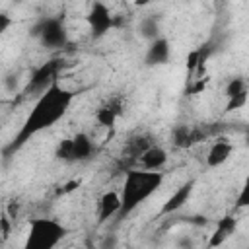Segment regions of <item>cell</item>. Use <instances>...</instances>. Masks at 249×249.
Here are the masks:
<instances>
[{"label": "cell", "mask_w": 249, "mask_h": 249, "mask_svg": "<svg viewBox=\"0 0 249 249\" xmlns=\"http://www.w3.org/2000/svg\"><path fill=\"white\" fill-rule=\"evenodd\" d=\"M245 142H247V146H249V128H247V140H245Z\"/></svg>", "instance_id": "f1b7e54d"}, {"label": "cell", "mask_w": 249, "mask_h": 249, "mask_svg": "<svg viewBox=\"0 0 249 249\" xmlns=\"http://www.w3.org/2000/svg\"><path fill=\"white\" fill-rule=\"evenodd\" d=\"M231 152H233V144H231L230 140H226V138H218V140L210 146V150H208L206 165H208V167H220V165H224V163L230 160Z\"/></svg>", "instance_id": "8fae6325"}, {"label": "cell", "mask_w": 249, "mask_h": 249, "mask_svg": "<svg viewBox=\"0 0 249 249\" xmlns=\"http://www.w3.org/2000/svg\"><path fill=\"white\" fill-rule=\"evenodd\" d=\"M54 158L62 160V161H74V142H72V138H64L56 144Z\"/></svg>", "instance_id": "ac0fdd59"}, {"label": "cell", "mask_w": 249, "mask_h": 249, "mask_svg": "<svg viewBox=\"0 0 249 249\" xmlns=\"http://www.w3.org/2000/svg\"><path fill=\"white\" fill-rule=\"evenodd\" d=\"M171 56V45L165 37H158L154 41H150L148 51L144 54V64L146 66H161L167 64Z\"/></svg>", "instance_id": "9c48e42d"}, {"label": "cell", "mask_w": 249, "mask_h": 249, "mask_svg": "<svg viewBox=\"0 0 249 249\" xmlns=\"http://www.w3.org/2000/svg\"><path fill=\"white\" fill-rule=\"evenodd\" d=\"M154 144H156V140H154V136L150 132H136V134L128 136L124 146H123V150H121V165H123V169L126 171V169L136 167L138 158L148 148H152Z\"/></svg>", "instance_id": "8992f818"}, {"label": "cell", "mask_w": 249, "mask_h": 249, "mask_svg": "<svg viewBox=\"0 0 249 249\" xmlns=\"http://www.w3.org/2000/svg\"><path fill=\"white\" fill-rule=\"evenodd\" d=\"M167 163V152L154 144L152 148H148L136 161V167H142V169H161L163 165Z\"/></svg>", "instance_id": "4fadbf2b"}, {"label": "cell", "mask_w": 249, "mask_h": 249, "mask_svg": "<svg viewBox=\"0 0 249 249\" xmlns=\"http://www.w3.org/2000/svg\"><path fill=\"white\" fill-rule=\"evenodd\" d=\"M74 97H76V91L62 88V86L58 84V80L53 82V86H51L45 93H41V95L37 97L33 109L29 111V115H27V119L23 121L21 128L18 130V134L2 148L4 160L16 156V152L21 150L35 134H39V132L51 128L53 124H56V123L68 113V109H70Z\"/></svg>", "instance_id": "6da1fadb"}, {"label": "cell", "mask_w": 249, "mask_h": 249, "mask_svg": "<svg viewBox=\"0 0 249 249\" xmlns=\"http://www.w3.org/2000/svg\"><path fill=\"white\" fill-rule=\"evenodd\" d=\"M247 99H249V89H245V91H241V93H237V95H233V97H228L226 111H235V109L245 107Z\"/></svg>", "instance_id": "ffe728a7"}, {"label": "cell", "mask_w": 249, "mask_h": 249, "mask_svg": "<svg viewBox=\"0 0 249 249\" xmlns=\"http://www.w3.org/2000/svg\"><path fill=\"white\" fill-rule=\"evenodd\" d=\"M60 66H62L60 58H51V60L43 62L41 66H37L31 72V76H29L25 88H23V95H37L39 97L41 93H45L53 86V82L58 80L56 76H58Z\"/></svg>", "instance_id": "5b68a950"}, {"label": "cell", "mask_w": 249, "mask_h": 249, "mask_svg": "<svg viewBox=\"0 0 249 249\" xmlns=\"http://www.w3.org/2000/svg\"><path fill=\"white\" fill-rule=\"evenodd\" d=\"M121 208V193L115 191H107L101 195L99 198V208H97V222L103 224L109 218H115L117 212Z\"/></svg>", "instance_id": "7c38bea8"}, {"label": "cell", "mask_w": 249, "mask_h": 249, "mask_svg": "<svg viewBox=\"0 0 249 249\" xmlns=\"http://www.w3.org/2000/svg\"><path fill=\"white\" fill-rule=\"evenodd\" d=\"M74 142V161H88L89 158H93L95 154V146L91 142V138L86 132H78L72 136Z\"/></svg>", "instance_id": "9a60e30c"}, {"label": "cell", "mask_w": 249, "mask_h": 249, "mask_svg": "<svg viewBox=\"0 0 249 249\" xmlns=\"http://www.w3.org/2000/svg\"><path fill=\"white\" fill-rule=\"evenodd\" d=\"M235 228H237V218H233V216H224V218H220L218 220V226H216V230H214V233L210 235V241H208V247H218V245H222L233 231H235Z\"/></svg>", "instance_id": "5bb4252c"}, {"label": "cell", "mask_w": 249, "mask_h": 249, "mask_svg": "<svg viewBox=\"0 0 249 249\" xmlns=\"http://www.w3.org/2000/svg\"><path fill=\"white\" fill-rule=\"evenodd\" d=\"M86 21L89 25V35L91 39H101L103 35H107L113 27H115V16H111L109 8L101 2L95 0L86 16Z\"/></svg>", "instance_id": "52a82bcc"}, {"label": "cell", "mask_w": 249, "mask_h": 249, "mask_svg": "<svg viewBox=\"0 0 249 249\" xmlns=\"http://www.w3.org/2000/svg\"><path fill=\"white\" fill-rule=\"evenodd\" d=\"M152 2H154V0H152Z\"/></svg>", "instance_id": "4dcf8cb0"}, {"label": "cell", "mask_w": 249, "mask_h": 249, "mask_svg": "<svg viewBox=\"0 0 249 249\" xmlns=\"http://www.w3.org/2000/svg\"><path fill=\"white\" fill-rule=\"evenodd\" d=\"M68 230L53 218H33L25 239V249H53L64 237Z\"/></svg>", "instance_id": "3957f363"}, {"label": "cell", "mask_w": 249, "mask_h": 249, "mask_svg": "<svg viewBox=\"0 0 249 249\" xmlns=\"http://www.w3.org/2000/svg\"><path fill=\"white\" fill-rule=\"evenodd\" d=\"M134 2V6H138V8H142V6H148L152 0H132Z\"/></svg>", "instance_id": "83f0119b"}, {"label": "cell", "mask_w": 249, "mask_h": 249, "mask_svg": "<svg viewBox=\"0 0 249 249\" xmlns=\"http://www.w3.org/2000/svg\"><path fill=\"white\" fill-rule=\"evenodd\" d=\"M80 183H82L80 179H72V181H68V183H66V185L60 189V193H62V195H66V193H72V191H76V189L80 187Z\"/></svg>", "instance_id": "d4e9b609"}, {"label": "cell", "mask_w": 249, "mask_h": 249, "mask_svg": "<svg viewBox=\"0 0 249 249\" xmlns=\"http://www.w3.org/2000/svg\"><path fill=\"white\" fill-rule=\"evenodd\" d=\"M245 89H249V88H247V80H245L243 76H233V78L226 84L224 93H226V97H233V95H237V93H241V91H245Z\"/></svg>", "instance_id": "d6986e66"}, {"label": "cell", "mask_w": 249, "mask_h": 249, "mask_svg": "<svg viewBox=\"0 0 249 249\" xmlns=\"http://www.w3.org/2000/svg\"><path fill=\"white\" fill-rule=\"evenodd\" d=\"M245 206H249V175L245 177L243 187H241V191L235 198V208H245Z\"/></svg>", "instance_id": "7402d4cb"}, {"label": "cell", "mask_w": 249, "mask_h": 249, "mask_svg": "<svg viewBox=\"0 0 249 249\" xmlns=\"http://www.w3.org/2000/svg\"><path fill=\"white\" fill-rule=\"evenodd\" d=\"M12 222H14V220H12L10 214L4 210L2 216H0V233H2V235H0V241H2V243H6L8 237H10V233H12Z\"/></svg>", "instance_id": "44dd1931"}, {"label": "cell", "mask_w": 249, "mask_h": 249, "mask_svg": "<svg viewBox=\"0 0 249 249\" xmlns=\"http://www.w3.org/2000/svg\"><path fill=\"white\" fill-rule=\"evenodd\" d=\"M4 210H6V212L10 214V218L16 222V220H18V212H19V202H16V200H14V202H10V204H8V208H4Z\"/></svg>", "instance_id": "484cf974"}, {"label": "cell", "mask_w": 249, "mask_h": 249, "mask_svg": "<svg viewBox=\"0 0 249 249\" xmlns=\"http://www.w3.org/2000/svg\"><path fill=\"white\" fill-rule=\"evenodd\" d=\"M123 113H124V99L121 95H113L95 109V121L97 124L111 128Z\"/></svg>", "instance_id": "ba28073f"}, {"label": "cell", "mask_w": 249, "mask_h": 249, "mask_svg": "<svg viewBox=\"0 0 249 249\" xmlns=\"http://www.w3.org/2000/svg\"><path fill=\"white\" fill-rule=\"evenodd\" d=\"M171 142L175 148H191L193 144H196V134H195V126L189 124H175L171 128Z\"/></svg>", "instance_id": "2e32d148"}, {"label": "cell", "mask_w": 249, "mask_h": 249, "mask_svg": "<svg viewBox=\"0 0 249 249\" xmlns=\"http://www.w3.org/2000/svg\"><path fill=\"white\" fill-rule=\"evenodd\" d=\"M163 183V171L160 169H142L132 167L124 171V183L121 189V208L117 220L123 222L128 218L144 200H148Z\"/></svg>", "instance_id": "7a4b0ae2"}, {"label": "cell", "mask_w": 249, "mask_h": 249, "mask_svg": "<svg viewBox=\"0 0 249 249\" xmlns=\"http://www.w3.org/2000/svg\"><path fill=\"white\" fill-rule=\"evenodd\" d=\"M10 23H12V19H10V16L4 12V14H0V33H4V31H8V27H10Z\"/></svg>", "instance_id": "4316f807"}, {"label": "cell", "mask_w": 249, "mask_h": 249, "mask_svg": "<svg viewBox=\"0 0 249 249\" xmlns=\"http://www.w3.org/2000/svg\"><path fill=\"white\" fill-rule=\"evenodd\" d=\"M195 179H191V181H187V183H183L169 198H167V202L161 206V210H160V216H167V214H173V212H177L179 208H183L185 206V202L191 198V195H193V189H195Z\"/></svg>", "instance_id": "30bf717a"}, {"label": "cell", "mask_w": 249, "mask_h": 249, "mask_svg": "<svg viewBox=\"0 0 249 249\" xmlns=\"http://www.w3.org/2000/svg\"><path fill=\"white\" fill-rule=\"evenodd\" d=\"M196 66H198V49H193V51L187 54V72H189L191 82H193V78H195Z\"/></svg>", "instance_id": "603a6c76"}, {"label": "cell", "mask_w": 249, "mask_h": 249, "mask_svg": "<svg viewBox=\"0 0 249 249\" xmlns=\"http://www.w3.org/2000/svg\"><path fill=\"white\" fill-rule=\"evenodd\" d=\"M14 2H23V0H14Z\"/></svg>", "instance_id": "f546056e"}, {"label": "cell", "mask_w": 249, "mask_h": 249, "mask_svg": "<svg viewBox=\"0 0 249 249\" xmlns=\"http://www.w3.org/2000/svg\"><path fill=\"white\" fill-rule=\"evenodd\" d=\"M29 37L39 39L41 47L47 51H56L68 45V29L62 16H45L37 19L31 29Z\"/></svg>", "instance_id": "277c9868"}, {"label": "cell", "mask_w": 249, "mask_h": 249, "mask_svg": "<svg viewBox=\"0 0 249 249\" xmlns=\"http://www.w3.org/2000/svg\"><path fill=\"white\" fill-rule=\"evenodd\" d=\"M138 33L142 39L146 41H154L158 37H161V25H160V16L158 14H148L140 19L138 25Z\"/></svg>", "instance_id": "e0dca14e"}, {"label": "cell", "mask_w": 249, "mask_h": 249, "mask_svg": "<svg viewBox=\"0 0 249 249\" xmlns=\"http://www.w3.org/2000/svg\"><path fill=\"white\" fill-rule=\"evenodd\" d=\"M4 84H6V89H8V91H16L18 76H16V74H8V76L4 78Z\"/></svg>", "instance_id": "cb8c5ba5"}]
</instances>
